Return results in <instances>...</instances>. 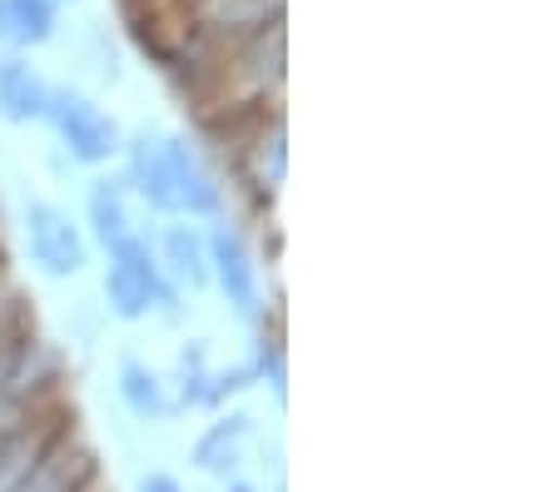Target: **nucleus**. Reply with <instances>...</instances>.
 Returning <instances> with one entry per match:
<instances>
[{
	"label": "nucleus",
	"mask_w": 556,
	"mask_h": 492,
	"mask_svg": "<svg viewBox=\"0 0 556 492\" xmlns=\"http://www.w3.org/2000/svg\"><path fill=\"white\" fill-rule=\"evenodd\" d=\"M110 254H115V264H110L104 293H110V304H115L119 318H139L144 308H150V299H160V304H169V299H174V293L164 289L160 269H154L150 249L139 244L135 235H129L125 244H115Z\"/></svg>",
	"instance_id": "nucleus-1"
},
{
	"label": "nucleus",
	"mask_w": 556,
	"mask_h": 492,
	"mask_svg": "<svg viewBox=\"0 0 556 492\" xmlns=\"http://www.w3.org/2000/svg\"><path fill=\"white\" fill-rule=\"evenodd\" d=\"M46 119H55V129L65 135V144H70V154L85 160V164L110 160V150H115V125H110L90 100H80V94H55L50 90Z\"/></svg>",
	"instance_id": "nucleus-2"
},
{
	"label": "nucleus",
	"mask_w": 556,
	"mask_h": 492,
	"mask_svg": "<svg viewBox=\"0 0 556 492\" xmlns=\"http://www.w3.org/2000/svg\"><path fill=\"white\" fill-rule=\"evenodd\" d=\"M25 235H30V258L50 279H70V274L85 264V244H80V235H75V224L60 210H50V204H30Z\"/></svg>",
	"instance_id": "nucleus-3"
},
{
	"label": "nucleus",
	"mask_w": 556,
	"mask_h": 492,
	"mask_svg": "<svg viewBox=\"0 0 556 492\" xmlns=\"http://www.w3.org/2000/svg\"><path fill=\"white\" fill-rule=\"evenodd\" d=\"M164 169H169V189H174V210L189 214H214L219 210V185L208 179V169L199 164V154L185 140H164Z\"/></svg>",
	"instance_id": "nucleus-4"
},
{
	"label": "nucleus",
	"mask_w": 556,
	"mask_h": 492,
	"mask_svg": "<svg viewBox=\"0 0 556 492\" xmlns=\"http://www.w3.org/2000/svg\"><path fill=\"white\" fill-rule=\"evenodd\" d=\"M214 274H219L224 293H229V304L239 308V314H254V304H258V293H254V264H249L243 244L229 235V229H219V235H214Z\"/></svg>",
	"instance_id": "nucleus-5"
},
{
	"label": "nucleus",
	"mask_w": 556,
	"mask_h": 492,
	"mask_svg": "<svg viewBox=\"0 0 556 492\" xmlns=\"http://www.w3.org/2000/svg\"><path fill=\"white\" fill-rule=\"evenodd\" d=\"M46 105H50V85L40 80L30 65H21V60L0 65V110H5V115L11 119H46Z\"/></svg>",
	"instance_id": "nucleus-6"
},
{
	"label": "nucleus",
	"mask_w": 556,
	"mask_h": 492,
	"mask_svg": "<svg viewBox=\"0 0 556 492\" xmlns=\"http://www.w3.org/2000/svg\"><path fill=\"white\" fill-rule=\"evenodd\" d=\"M129 179L154 210H174V189H169V169H164V150L150 140H139L129 150Z\"/></svg>",
	"instance_id": "nucleus-7"
},
{
	"label": "nucleus",
	"mask_w": 556,
	"mask_h": 492,
	"mask_svg": "<svg viewBox=\"0 0 556 492\" xmlns=\"http://www.w3.org/2000/svg\"><path fill=\"white\" fill-rule=\"evenodd\" d=\"M5 25H11V40L40 46L55 30V0H5Z\"/></svg>",
	"instance_id": "nucleus-8"
},
{
	"label": "nucleus",
	"mask_w": 556,
	"mask_h": 492,
	"mask_svg": "<svg viewBox=\"0 0 556 492\" xmlns=\"http://www.w3.org/2000/svg\"><path fill=\"white\" fill-rule=\"evenodd\" d=\"M90 219H94V235H100L104 249H115V244H125L129 239V214H125V200H119L115 185H94Z\"/></svg>",
	"instance_id": "nucleus-9"
},
{
	"label": "nucleus",
	"mask_w": 556,
	"mask_h": 492,
	"mask_svg": "<svg viewBox=\"0 0 556 492\" xmlns=\"http://www.w3.org/2000/svg\"><path fill=\"white\" fill-rule=\"evenodd\" d=\"M243 433H249V422L243 418H229V422H219V428H208L204 433V443H199V468L204 472H224V468H233V457H239V443H243Z\"/></svg>",
	"instance_id": "nucleus-10"
},
{
	"label": "nucleus",
	"mask_w": 556,
	"mask_h": 492,
	"mask_svg": "<svg viewBox=\"0 0 556 492\" xmlns=\"http://www.w3.org/2000/svg\"><path fill=\"white\" fill-rule=\"evenodd\" d=\"M119 393H125V403L139 413V418H160V413L169 408L164 393H160V378H154L144 364H125V374H119Z\"/></svg>",
	"instance_id": "nucleus-11"
},
{
	"label": "nucleus",
	"mask_w": 556,
	"mask_h": 492,
	"mask_svg": "<svg viewBox=\"0 0 556 492\" xmlns=\"http://www.w3.org/2000/svg\"><path fill=\"white\" fill-rule=\"evenodd\" d=\"M283 0H208L204 15L219 30H239V25H268V15H278Z\"/></svg>",
	"instance_id": "nucleus-12"
},
{
	"label": "nucleus",
	"mask_w": 556,
	"mask_h": 492,
	"mask_svg": "<svg viewBox=\"0 0 556 492\" xmlns=\"http://www.w3.org/2000/svg\"><path fill=\"white\" fill-rule=\"evenodd\" d=\"M164 249H169V269L179 274L185 283H204L208 279V258H204V244H199L189 229H174L169 239H164Z\"/></svg>",
	"instance_id": "nucleus-13"
},
{
	"label": "nucleus",
	"mask_w": 556,
	"mask_h": 492,
	"mask_svg": "<svg viewBox=\"0 0 556 492\" xmlns=\"http://www.w3.org/2000/svg\"><path fill=\"white\" fill-rule=\"evenodd\" d=\"M139 492H179V482H174V478H160V472H154V478L139 482Z\"/></svg>",
	"instance_id": "nucleus-14"
},
{
	"label": "nucleus",
	"mask_w": 556,
	"mask_h": 492,
	"mask_svg": "<svg viewBox=\"0 0 556 492\" xmlns=\"http://www.w3.org/2000/svg\"><path fill=\"white\" fill-rule=\"evenodd\" d=\"M0 40H11V25H5V0H0Z\"/></svg>",
	"instance_id": "nucleus-15"
},
{
	"label": "nucleus",
	"mask_w": 556,
	"mask_h": 492,
	"mask_svg": "<svg viewBox=\"0 0 556 492\" xmlns=\"http://www.w3.org/2000/svg\"><path fill=\"white\" fill-rule=\"evenodd\" d=\"M229 492H249V488H229Z\"/></svg>",
	"instance_id": "nucleus-16"
}]
</instances>
